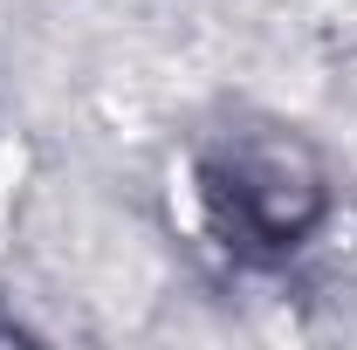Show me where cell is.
<instances>
[{
    "instance_id": "1",
    "label": "cell",
    "mask_w": 357,
    "mask_h": 350,
    "mask_svg": "<svg viewBox=\"0 0 357 350\" xmlns=\"http://www.w3.org/2000/svg\"><path fill=\"white\" fill-rule=\"evenodd\" d=\"M213 192L227 199V220L248 227L268 248H296V234L316 220V185L310 178H289L282 165H268V172H241L234 165V178L213 185Z\"/></svg>"
}]
</instances>
